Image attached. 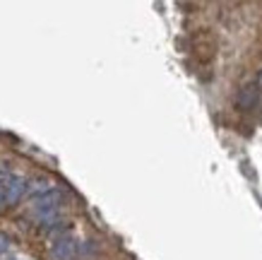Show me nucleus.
Instances as JSON below:
<instances>
[{"label": "nucleus", "instance_id": "nucleus-5", "mask_svg": "<svg viewBox=\"0 0 262 260\" xmlns=\"http://www.w3.org/2000/svg\"><path fill=\"white\" fill-rule=\"evenodd\" d=\"M10 178H12V173H0V210L8 205V186H10Z\"/></svg>", "mask_w": 262, "mask_h": 260}, {"label": "nucleus", "instance_id": "nucleus-3", "mask_svg": "<svg viewBox=\"0 0 262 260\" xmlns=\"http://www.w3.org/2000/svg\"><path fill=\"white\" fill-rule=\"evenodd\" d=\"M27 186H29V181H27V178H22V176H15V173H12V178H10V186H8V205L17 203V200L24 195Z\"/></svg>", "mask_w": 262, "mask_h": 260}, {"label": "nucleus", "instance_id": "nucleus-6", "mask_svg": "<svg viewBox=\"0 0 262 260\" xmlns=\"http://www.w3.org/2000/svg\"><path fill=\"white\" fill-rule=\"evenodd\" d=\"M257 87H262V72H260V77H257Z\"/></svg>", "mask_w": 262, "mask_h": 260}, {"label": "nucleus", "instance_id": "nucleus-4", "mask_svg": "<svg viewBox=\"0 0 262 260\" xmlns=\"http://www.w3.org/2000/svg\"><path fill=\"white\" fill-rule=\"evenodd\" d=\"M257 102V87H243L238 94V106L241 109H250Z\"/></svg>", "mask_w": 262, "mask_h": 260}, {"label": "nucleus", "instance_id": "nucleus-2", "mask_svg": "<svg viewBox=\"0 0 262 260\" xmlns=\"http://www.w3.org/2000/svg\"><path fill=\"white\" fill-rule=\"evenodd\" d=\"M77 253V241L72 236H58L51 244V258L53 260H72Z\"/></svg>", "mask_w": 262, "mask_h": 260}, {"label": "nucleus", "instance_id": "nucleus-1", "mask_svg": "<svg viewBox=\"0 0 262 260\" xmlns=\"http://www.w3.org/2000/svg\"><path fill=\"white\" fill-rule=\"evenodd\" d=\"M60 205H63V195H60V190L51 188L48 193L39 195L34 200L32 205V217L39 224H53L58 219V214H60Z\"/></svg>", "mask_w": 262, "mask_h": 260}]
</instances>
